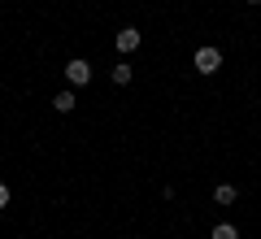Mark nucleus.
Listing matches in <instances>:
<instances>
[{"mask_svg": "<svg viewBox=\"0 0 261 239\" xmlns=\"http://www.w3.org/2000/svg\"><path fill=\"white\" fill-rule=\"evenodd\" d=\"M192 65H196V74H218L222 70V52H218L214 44H205V48H196Z\"/></svg>", "mask_w": 261, "mask_h": 239, "instance_id": "f257e3e1", "label": "nucleus"}, {"mask_svg": "<svg viewBox=\"0 0 261 239\" xmlns=\"http://www.w3.org/2000/svg\"><path fill=\"white\" fill-rule=\"evenodd\" d=\"M248 5H261V0H248Z\"/></svg>", "mask_w": 261, "mask_h": 239, "instance_id": "1a4fd4ad", "label": "nucleus"}, {"mask_svg": "<svg viewBox=\"0 0 261 239\" xmlns=\"http://www.w3.org/2000/svg\"><path fill=\"white\" fill-rule=\"evenodd\" d=\"M235 196H240V192H235L231 183H218V187H214V200H218V204H235Z\"/></svg>", "mask_w": 261, "mask_h": 239, "instance_id": "39448f33", "label": "nucleus"}, {"mask_svg": "<svg viewBox=\"0 0 261 239\" xmlns=\"http://www.w3.org/2000/svg\"><path fill=\"white\" fill-rule=\"evenodd\" d=\"M113 44H118V52H135V48H140V31H135V26H122L118 35H113Z\"/></svg>", "mask_w": 261, "mask_h": 239, "instance_id": "7ed1b4c3", "label": "nucleus"}, {"mask_svg": "<svg viewBox=\"0 0 261 239\" xmlns=\"http://www.w3.org/2000/svg\"><path fill=\"white\" fill-rule=\"evenodd\" d=\"M130 74H135V65H126V61H118V65H113V83H130Z\"/></svg>", "mask_w": 261, "mask_h": 239, "instance_id": "423d86ee", "label": "nucleus"}, {"mask_svg": "<svg viewBox=\"0 0 261 239\" xmlns=\"http://www.w3.org/2000/svg\"><path fill=\"white\" fill-rule=\"evenodd\" d=\"M209 239H240V230H235L231 222H218V226H214V235H209Z\"/></svg>", "mask_w": 261, "mask_h": 239, "instance_id": "0eeeda50", "label": "nucleus"}, {"mask_svg": "<svg viewBox=\"0 0 261 239\" xmlns=\"http://www.w3.org/2000/svg\"><path fill=\"white\" fill-rule=\"evenodd\" d=\"M65 78H70V87H87L92 83V65L83 57H74V61H65Z\"/></svg>", "mask_w": 261, "mask_h": 239, "instance_id": "f03ea898", "label": "nucleus"}, {"mask_svg": "<svg viewBox=\"0 0 261 239\" xmlns=\"http://www.w3.org/2000/svg\"><path fill=\"white\" fill-rule=\"evenodd\" d=\"M0 209H9V187L0 183Z\"/></svg>", "mask_w": 261, "mask_h": 239, "instance_id": "6e6552de", "label": "nucleus"}, {"mask_svg": "<svg viewBox=\"0 0 261 239\" xmlns=\"http://www.w3.org/2000/svg\"><path fill=\"white\" fill-rule=\"evenodd\" d=\"M74 104H79V100H74V92H57V96H53V109H57V113H70Z\"/></svg>", "mask_w": 261, "mask_h": 239, "instance_id": "20e7f679", "label": "nucleus"}]
</instances>
